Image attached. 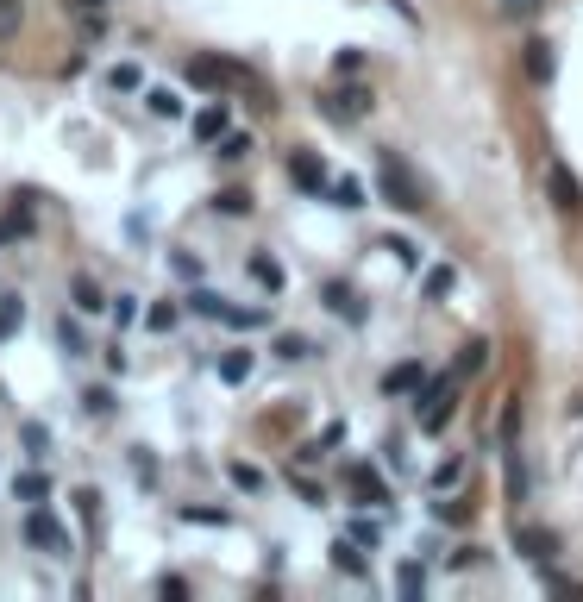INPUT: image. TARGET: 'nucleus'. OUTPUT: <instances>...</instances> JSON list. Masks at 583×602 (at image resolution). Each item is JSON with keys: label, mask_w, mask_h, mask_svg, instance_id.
Segmentation results:
<instances>
[{"label": "nucleus", "mask_w": 583, "mask_h": 602, "mask_svg": "<svg viewBox=\"0 0 583 602\" xmlns=\"http://www.w3.org/2000/svg\"><path fill=\"white\" fill-rule=\"evenodd\" d=\"M377 182H383V195H389L395 214H421V207H427L421 182H414V176L402 170V157H395V151H383V157H377Z\"/></svg>", "instance_id": "1"}, {"label": "nucleus", "mask_w": 583, "mask_h": 602, "mask_svg": "<svg viewBox=\"0 0 583 602\" xmlns=\"http://www.w3.org/2000/svg\"><path fill=\"white\" fill-rule=\"evenodd\" d=\"M189 82H201V88H258V76H251L245 63H226V57H195Z\"/></svg>", "instance_id": "2"}, {"label": "nucleus", "mask_w": 583, "mask_h": 602, "mask_svg": "<svg viewBox=\"0 0 583 602\" xmlns=\"http://www.w3.org/2000/svg\"><path fill=\"white\" fill-rule=\"evenodd\" d=\"M370 107H377V95H370V88H358V82H345V88H333V95H320V113H326V120H339V126L364 120Z\"/></svg>", "instance_id": "3"}, {"label": "nucleus", "mask_w": 583, "mask_h": 602, "mask_svg": "<svg viewBox=\"0 0 583 602\" xmlns=\"http://www.w3.org/2000/svg\"><path fill=\"white\" fill-rule=\"evenodd\" d=\"M515 546H521V559H533V565H552L558 552H565L552 527H521V521H515Z\"/></svg>", "instance_id": "4"}, {"label": "nucleus", "mask_w": 583, "mask_h": 602, "mask_svg": "<svg viewBox=\"0 0 583 602\" xmlns=\"http://www.w3.org/2000/svg\"><path fill=\"white\" fill-rule=\"evenodd\" d=\"M546 195H552L558 214H583V182H577L565 164H552V170H546Z\"/></svg>", "instance_id": "5"}, {"label": "nucleus", "mask_w": 583, "mask_h": 602, "mask_svg": "<svg viewBox=\"0 0 583 602\" xmlns=\"http://www.w3.org/2000/svg\"><path fill=\"white\" fill-rule=\"evenodd\" d=\"M26 540L32 546H51V552H69V534L51 521V508H32V515H26Z\"/></svg>", "instance_id": "6"}, {"label": "nucleus", "mask_w": 583, "mask_h": 602, "mask_svg": "<svg viewBox=\"0 0 583 602\" xmlns=\"http://www.w3.org/2000/svg\"><path fill=\"white\" fill-rule=\"evenodd\" d=\"M521 69H527V82H552V44L546 38H527L521 44Z\"/></svg>", "instance_id": "7"}, {"label": "nucleus", "mask_w": 583, "mask_h": 602, "mask_svg": "<svg viewBox=\"0 0 583 602\" xmlns=\"http://www.w3.org/2000/svg\"><path fill=\"white\" fill-rule=\"evenodd\" d=\"M289 176H295V189H308V195L326 189V164H314L308 151H295V157H289Z\"/></svg>", "instance_id": "8"}, {"label": "nucleus", "mask_w": 583, "mask_h": 602, "mask_svg": "<svg viewBox=\"0 0 583 602\" xmlns=\"http://www.w3.org/2000/svg\"><path fill=\"white\" fill-rule=\"evenodd\" d=\"M245 270H251V283H258V289L283 295V264H276V258H264V251H251V258H245Z\"/></svg>", "instance_id": "9"}, {"label": "nucleus", "mask_w": 583, "mask_h": 602, "mask_svg": "<svg viewBox=\"0 0 583 602\" xmlns=\"http://www.w3.org/2000/svg\"><path fill=\"white\" fill-rule=\"evenodd\" d=\"M326 308H333L339 320H352V327L364 320V301H358L352 289H345V283H326Z\"/></svg>", "instance_id": "10"}, {"label": "nucleus", "mask_w": 583, "mask_h": 602, "mask_svg": "<svg viewBox=\"0 0 583 602\" xmlns=\"http://www.w3.org/2000/svg\"><path fill=\"white\" fill-rule=\"evenodd\" d=\"M226 120H232L226 101H220V107H201V113H195V138H201V145H214V138H226Z\"/></svg>", "instance_id": "11"}, {"label": "nucleus", "mask_w": 583, "mask_h": 602, "mask_svg": "<svg viewBox=\"0 0 583 602\" xmlns=\"http://www.w3.org/2000/svg\"><path fill=\"white\" fill-rule=\"evenodd\" d=\"M333 565H339L345 577H370V559H364L358 540H339V546H333Z\"/></svg>", "instance_id": "12"}, {"label": "nucleus", "mask_w": 583, "mask_h": 602, "mask_svg": "<svg viewBox=\"0 0 583 602\" xmlns=\"http://www.w3.org/2000/svg\"><path fill=\"white\" fill-rule=\"evenodd\" d=\"M383 389H389V396H402V389H427V370L421 364H395L383 377Z\"/></svg>", "instance_id": "13"}, {"label": "nucleus", "mask_w": 583, "mask_h": 602, "mask_svg": "<svg viewBox=\"0 0 583 602\" xmlns=\"http://www.w3.org/2000/svg\"><path fill=\"white\" fill-rule=\"evenodd\" d=\"M352 490H358L364 502H389V483L370 471V465H352Z\"/></svg>", "instance_id": "14"}, {"label": "nucleus", "mask_w": 583, "mask_h": 602, "mask_svg": "<svg viewBox=\"0 0 583 602\" xmlns=\"http://www.w3.org/2000/svg\"><path fill=\"white\" fill-rule=\"evenodd\" d=\"M214 214L245 220V214H251V195H245V189H220V195H214Z\"/></svg>", "instance_id": "15"}, {"label": "nucleus", "mask_w": 583, "mask_h": 602, "mask_svg": "<svg viewBox=\"0 0 583 602\" xmlns=\"http://www.w3.org/2000/svg\"><path fill=\"white\" fill-rule=\"evenodd\" d=\"M145 107L157 113V120H182V101L170 95V88H145Z\"/></svg>", "instance_id": "16"}, {"label": "nucleus", "mask_w": 583, "mask_h": 602, "mask_svg": "<svg viewBox=\"0 0 583 602\" xmlns=\"http://www.w3.org/2000/svg\"><path fill=\"white\" fill-rule=\"evenodd\" d=\"M189 308H195V314H207V320H232V308H226V301H220L214 289H195V295H189Z\"/></svg>", "instance_id": "17"}, {"label": "nucleus", "mask_w": 583, "mask_h": 602, "mask_svg": "<svg viewBox=\"0 0 583 602\" xmlns=\"http://www.w3.org/2000/svg\"><path fill=\"white\" fill-rule=\"evenodd\" d=\"M483 364H489V339H464L458 345V370H471V377H477Z\"/></svg>", "instance_id": "18"}, {"label": "nucleus", "mask_w": 583, "mask_h": 602, "mask_svg": "<svg viewBox=\"0 0 583 602\" xmlns=\"http://www.w3.org/2000/svg\"><path fill=\"white\" fill-rule=\"evenodd\" d=\"M57 345H63L69 358H82V352H88V339H82V327H76V320H69V314L57 320Z\"/></svg>", "instance_id": "19"}, {"label": "nucleus", "mask_w": 583, "mask_h": 602, "mask_svg": "<svg viewBox=\"0 0 583 602\" xmlns=\"http://www.w3.org/2000/svg\"><path fill=\"white\" fill-rule=\"evenodd\" d=\"M395 590H402V596H427V565H402V577H395Z\"/></svg>", "instance_id": "20"}, {"label": "nucleus", "mask_w": 583, "mask_h": 602, "mask_svg": "<svg viewBox=\"0 0 583 602\" xmlns=\"http://www.w3.org/2000/svg\"><path fill=\"white\" fill-rule=\"evenodd\" d=\"M26 233H32V207H13V214L0 220V245H7V239H26Z\"/></svg>", "instance_id": "21"}, {"label": "nucleus", "mask_w": 583, "mask_h": 602, "mask_svg": "<svg viewBox=\"0 0 583 602\" xmlns=\"http://www.w3.org/2000/svg\"><path fill=\"white\" fill-rule=\"evenodd\" d=\"M508 496L527 502V465H521V452H515V446H508Z\"/></svg>", "instance_id": "22"}, {"label": "nucleus", "mask_w": 583, "mask_h": 602, "mask_svg": "<svg viewBox=\"0 0 583 602\" xmlns=\"http://www.w3.org/2000/svg\"><path fill=\"white\" fill-rule=\"evenodd\" d=\"M19 320H26V301H19V295H0V339H7Z\"/></svg>", "instance_id": "23"}, {"label": "nucleus", "mask_w": 583, "mask_h": 602, "mask_svg": "<svg viewBox=\"0 0 583 602\" xmlns=\"http://www.w3.org/2000/svg\"><path fill=\"white\" fill-rule=\"evenodd\" d=\"M220 377H226V383H245V377H251V352H226V358H220Z\"/></svg>", "instance_id": "24"}, {"label": "nucleus", "mask_w": 583, "mask_h": 602, "mask_svg": "<svg viewBox=\"0 0 583 602\" xmlns=\"http://www.w3.org/2000/svg\"><path fill=\"white\" fill-rule=\"evenodd\" d=\"M69 289H76V308H88V314H95V308H107V301H101V289H95V276H76Z\"/></svg>", "instance_id": "25"}, {"label": "nucleus", "mask_w": 583, "mask_h": 602, "mask_svg": "<svg viewBox=\"0 0 583 602\" xmlns=\"http://www.w3.org/2000/svg\"><path fill=\"white\" fill-rule=\"evenodd\" d=\"M107 88H113V95H132V88H138V69L132 63H113L107 69Z\"/></svg>", "instance_id": "26"}, {"label": "nucleus", "mask_w": 583, "mask_h": 602, "mask_svg": "<svg viewBox=\"0 0 583 602\" xmlns=\"http://www.w3.org/2000/svg\"><path fill=\"white\" fill-rule=\"evenodd\" d=\"M145 327H151V333H170V327H176V301H157V308H145Z\"/></svg>", "instance_id": "27"}, {"label": "nucleus", "mask_w": 583, "mask_h": 602, "mask_svg": "<svg viewBox=\"0 0 583 602\" xmlns=\"http://www.w3.org/2000/svg\"><path fill=\"white\" fill-rule=\"evenodd\" d=\"M477 515V502H464V496H446L439 502V521H471Z\"/></svg>", "instance_id": "28"}, {"label": "nucleus", "mask_w": 583, "mask_h": 602, "mask_svg": "<svg viewBox=\"0 0 583 602\" xmlns=\"http://www.w3.org/2000/svg\"><path fill=\"white\" fill-rule=\"evenodd\" d=\"M189 527H226V508H182Z\"/></svg>", "instance_id": "29"}, {"label": "nucleus", "mask_w": 583, "mask_h": 602, "mask_svg": "<svg viewBox=\"0 0 583 602\" xmlns=\"http://www.w3.org/2000/svg\"><path fill=\"white\" fill-rule=\"evenodd\" d=\"M232 471V483H239V490H264V471L258 465H226Z\"/></svg>", "instance_id": "30"}, {"label": "nucleus", "mask_w": 583, "mask_h": 602, "mask_svg": "<svg viewBox=\"0 0 583 602\" xmlns=\"http://www.w3.org/2000/svg\"><path fill=\"white\" fill-rule=\"evenodd\" d=\"M13 496H26V502H44V477H38V471H26V477L13 483Z\"/></svg>", "instance_id": "31"}, {"label": "nucleus", "mask_w": 583, "mask_h": 602, "mask_svg": "<svg viewBox=\"0 0 583 602\" xmlns=\"http://www.w3.org/2000/svg\"><path fill=\"white\" fill-rule=\"evenodd\" d=\"M245 151H251V138H245V132H226V145H220V157H226V164H239Z\"/></svg>", "instance_id": "32"}, {"label": "nucleus", "mask_w": 583, "mask_h": 602, "mask_svg": "<svg viewBox=\"0 0 583 602\" xmlns=\"http://www.w3.org/2000/svg\"><path fill=\"white\" fill-rule=\"evenodd\" d=\"M113 320L132 327V320H138V295H113Z\"/></svg>", "instance_id": "33"}, {"label": "nucleus", "mask_w": 583, "mask_h": 602, "mask_svg": "<svg viewBox=\"0 0 583 602\" xmlns=\"http://www.w3.org/2000/svg\"><path fill=\"white\" fill-rule=\"evenodd\" d=\"M19 32V0H0V38Z\"/></svg>", "instance_id": "34"}, {"label": "nucleus", "mask_w": 583, "mask_h": 602, "mask_svg": "<svg viewBox=\"0 0 583 602\" xmlns=\"http://www.w3.org/2000/svg\"><path fill=\"white\" fill-rule=\"evenodd\" d=\"M546 0H502V19H527V13H540Z\"/></svg>", "instance_id": "35"}, {"label": "nucleus", "mask_w": 583, "mask_h": 602, "mask_svg": "<svg viewBox=\"0 0 583 602\" xmlns=\"http://www.w3.org/2000/svg\"><path fill=\"white\" fill-rule=\"evenodd\" d=\"M276 358H308V339H295V333H283V339H276Z\"/></svg>", "instance_id": "36"}, {"label": "nucleus", "mask_w": 583, "mask_h": 602, "mask_svg": "<svg viewBox=\"0 0 583 602\" xmlns=\"http://www.w3.org/2000/svg\"><path fill=\"white\" fill-rule=\"evenodd\" d=\"M458 477H464V458H446V465H439V477H433V483H439V490H452Z\"/></svg>", "instance_id": "37"}, {"label": "nucleus", "mask_w": 583, "mask_h": 602, "mask_svg": "<svg viewBox=\"0 0 583 602\" xmlns=\"http://www.w3.org/2000/svg\"><path fill=\"white\" fill-rule=\"evenodd\" d=\"M471 565H483V546H458L452 552V571H471Z\"/></svg>", "instance_id": "38"}, {"label": "nucleus", "mask_w": 583, "mask_h": 602, "mask_svg": "<svg viewBox=\"0 0 583 602\" xmlns=\"http://www.w3.org/2000/svg\"><path fill=\"white\" fill-rule=\"evenodd\" d=\"M333 195H339V207H364V189H358V182H333Z\"/></svg>", "instance_id": "39"}, {"label": "nucleus", "mask_w": 583, "mask_h": 602, "mask_svg": "<svg viewBox=\"0 0 583 602\" xmlns=\"http://www.w3.org/2000/svg\"><path fill=\"white\" fill-rule=\"evenodd\" d=\"M157 596H176L182 602V596H189V584H182V577H157Z\"/></svg>", "instance_id": "40"}, {"label": "nucleus", "mask_w": 583, "mask_h": 602, "mask_svg": "<svg viewBox=\"0 0 583 602\" xmlns=\"http://www.w3.org/2000/svg\"><path fill=\"white\" fill-rule=\"evenodd\" d=\"M352 540L358 546H377V521H352Z\"/></svg>", "instance_id": "41"}, {"label": "nucleus", "mask_w": 583, "mask_h": 602, "mask_svg": "<svg viewBox=\"0 0 583 602\" xmlns=\"http://www.w3.org/2000/svg\"><path fill=\"white\" fill-rule=\"evenodd\" d=\"M76 7H88V13H101V7H107V0H76Z\"/></svg>", "instance_id": "42"}]
</instances>
